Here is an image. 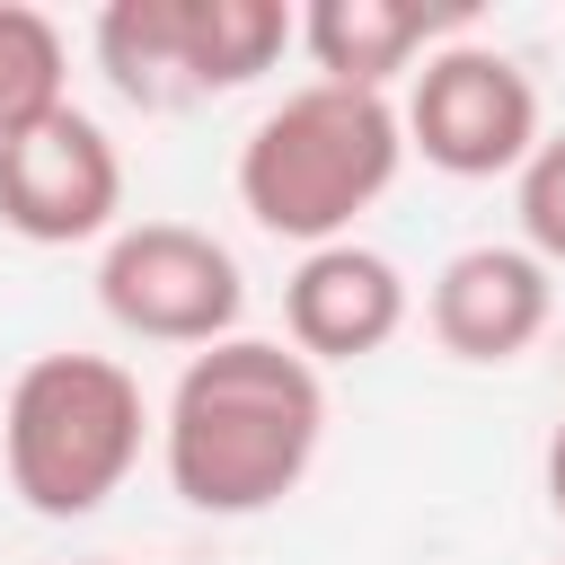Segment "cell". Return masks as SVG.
<instances>
[{
  "instance_id": "6da1fadb",
  "label": "cell",
  "mask_w": 565,
  "mask_h": 565,
  "mask_svg": "<svg viewBox=\"0 0 565 565\" xmlns=\"http://www.w3.org/2000/svg\"><path fill=\"white\" fill-rule=\"evenodd\" d=\"M327 441V380L309 353L274 335H230L185 353L168 406H159V459L185 512L256 521L318 468Z\"/></svg>"
},
{
  "instance_id": "7a4b0ae2",
  "label": "cell",
  "mask_w": 565,
  "mask_h": 565,
  "mask_svg": "<svg viewBox=\"0 0 565 565\" xmlns=\"http://www.w3.org/2000/svg\"><path fill=\"white\" fill-rule=\"evenodd\" d=\"M406 168V115L397 97L371 88H291L282 106L256 115V132L238 141V203L256 230L309 247L353 238V221L397 185Z\"/></svg>"
},
{
  "instance_id": "3957f363",
  "label": "cell",
  "mask_w": 565,
  "mask_h": 565,
  "mask_svg": "<svg viewBox=\"0 0 565 565\" xmlns=\"http://www.w3.org/2000/svg\"><path fill=\"white\" fill-rule=\"evenodd\" d=\"M150 441L141 380L115 353H35L0 406V468L35 521H88Z\"/></svg>"
},
{
  "instance_id": "277c9868",
  "label": "cell",
  "mask_w": 565,
  "mask_h": 565,
  "mask_svg": "<svg viewBox=\"0 0 565 565\" xmlns=\"http://www.w3.org/2000/svg\"><path fill=\"white\" fill-rule=\"evenodd\" d=\"M300 44V9L282 0H106L97 9V71L132 106L230 97L265 79Z\"/></svg>"
},
{
  "instance_id": "5b68a950",
  "label": "cell",
  "mask_w": 565,
  "mask_h": 565,
  "mask_svg": "<svg viewBox=\"0 0 565 565\" xmlns=\"http://www.w3.org/2000/svg\"><path fill=\"white\" fill-rule=\"evenodd\" d=\"M397 115H406V150L441 177H468V185L477 177H521L530 150L547 141L530 71L503 44H468V35L415 62Z\"/></svg>"
},
{
  "instance_id": "8992f818",
  "label": "cell",
  "mask_w": 565,
  "mask_h": 565,
  "mask_svg": "<svg viewBox=\"0 0 565 565\" xmlns=\"http://www.w3.org/2000/svg\"><path fill=\"white\" fill-rule=\"evenodd\" d=\"M97 309L141 344H230L247 309L238 256L194 221H124L97 256Z\"/></svg>"
},
{
  "instance_id": "52a82bcc",
  "label": "cell",
  "mask_w": 565,
  "mask_h": 565,
  "mask_svg": "<svg viewBox=\"0 0 565 565\" xmlns=\"http://www.w3.org/2000/svg\"><path fill=\"white\" fill-rule=\"evenodd\" d=\"M115 212H124V159L97 115L53 106L44 124L0 141V230H18L26 247L115 238L124 230Z\"/></svg>"
},
{
  "instance_id": "ba28073f",
  "label": "cell",
  "mask_w": 565,
  "mask_h": 565,
  "mask_svg": "<svg viewBox=\"0 0 565 565\" xmlns=\"http://www.w3.org/2000/svg\"><path fill=\"white\" fill-rule=\"evenodd\" d=\"M547 318H556V274H547L530 247H503V238L459 247V256L433 274V291H424L433 344H441L450 362H477V371L521 362V353L547 335Z\"/></svg>"
},
{
  "instance_id": "9c48e42d",
  "label": "cell",
  "mask_w": 565,
  "mask_h": 565,
  "mask_svg": "<svg viewBox=\"0 0 565 565\" xmlns=\"http://www.w3.org/2000/svg\"><path fill=\"white\" fill-rule=\"evenodd\" d=\"M282 327H291V353H309V362H362V353L397 344L406 274L362 238L309 247L291 265V282H282Z\"/></svg>"
},
{
  "instance_id": "30bf717a",
  "label": "cell",
  "mask_w": 565,
  "mask_h": 565,
  "mask_svg": "<svg viewBox=\"0 0 565 565\" xmlns=\"http://www.w3.org/2000/svg\"><path fill=\"white\" fill-rule=\"evenodd\" d=\"M459 35H468V9H415V0H309L300 9V53L318 62V79L371 88V97L415 79V62Z\"/></svg>"
},
{
  "instance_id": "8fae6325",
  "label": "cell",
  "mask_w": 565,
  "mask_h": 565,
  "mask_svg": "<svg viewBox=\"0 0 565 565\" xmlns=\"http://www.w3.org/2000/svg\"><path fill=\"white\" fill-rule=\"evenodd\" d=\"M62 79H71L62 26L44 9H26V0H0V141L26 132V124H44L53 106H71Z\"/></svg>"
},
{
  "instance_id": "7c38bea8",
  "label": "cell",
  "mask_w": 565,
  "mask_h": 565,
  "mask_svg": "<svg viewBox=\"0 0 565 565\" xmlns=\"http://www.w3.org/2000/svg\"><path fill=\"white\" fill-rule=\"evenodd\" d=\"M512 212H521V247L556 274L565 265V132H547L530 150V168L512 177Z\"/></svg>"
},
{
  "instance_id": "4fadbf2b",
  "label": "cell",
  "mask_w": 565,
  "mask_h": 565,
  "mask_svg": "<svg viewBox=\"0 0 565 565\" xmlns=\"http://www.w3.org/2000/svg\"><path fill=\"white\" fill-rule=\"evenodd\" d=\"M539 486H547V512L565 521V415H556V433H547V459H539Z\"/></svg>"
},
{
  "instance_id": "5bb4252c",
  "label": "cell",
  "mask_w": 565,
  "mask_h": 565,
  "mask_svg": "<svg viewBox=\"0 0 565 565\" xmlns=\"http://www.w3.org/2000/svg\"><path fill=\"white\" fill-rule=\"evenodd\" d=\"M79 565H106V556H79Z\"/></svg>"
},
{
  "instance_id": "9a60e30c",
  "label": "cell",
  "mask_w": 565,
  "mask_h": 565,
  "mask_svg": "<svg viewBox=\"0 0 565 565\" xmlns=\"http://www.w3.org/2000/svg\"><path fill=\"white\" fill-rule=\"evenodd\" d=\"M556 565H565V556H556Z\"/></svg>"
}]
</instances>
